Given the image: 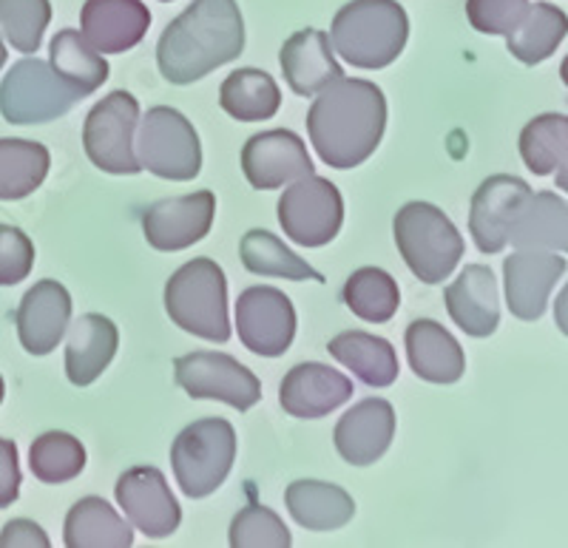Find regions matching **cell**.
I'll use <instances>...</instances> for the list:
<instances>
[{
    "mask_svg": "<svg viewBox=\"0 0 568 548\" xmlns=\"http://www.w3.org/2000/svg\"><path fill=\"white\" fill-rule=\"evenodd\" d=\"M387 129V98L369 80L329 83L307 111V134L329 169L347 171L367 162Z\"/></svg>",
    "mask_w": 568,
    "mask_h": 548,
    "instance_id": "1",
    "label": "cell"
},
{
    "mask_svg": "<svg viewBox=\"0 0 568 548\" xmlns=\"http://www.w3.org/2000/svg\"><path fill=\"white\" fill-rule=\"evenodd\" d=\"M245 52V20L236 0H194L171 20L160 43V74L174 85H191Z\"/></svg>",
    "mask_w": 568,
    "mask_h": 548,
    "instance_id": "2",
    "label": "cell"
},
{
    "mask_svg": "<svg viewBox=\"0 0 568 548\" xmlns=\"http://www.w3.org/2000/svg\"><path fill=\"white\" fill-rule=\"evenodd\" d=\"M409 18L395 0H349L333 18L329 43L358 69H387L404 52Z\"/></svg>",
    "mask_w": 568,
    "mask_h": 548,
    "instance_id": "3",
    "label": "cell"
},
{
    "mask_svg": "<svg viewBox=\"0 0 568 548\" xmlns=\"http://www.w3.org/2000/svg\"><path fill=\"white\" fill-rule=\"evenodd\" d=\"M165 309L171 322L205 342H227V278L213 258H194L165 284Z\"/></svg>",
    "mask_w": 568,
    "mask_h": 548,
    "instance_id": "4",
    "label": "cell"
},
{
    "mask_svg": "<svg viewBox=\"0 0 568 548\" xmlns=\"http://www.w3.org/2000/svg\"><path fill=\"white\" fill-rule=\"evenodd\" d=\"M395 245L424 284H440L464 256V236L440 207L407 202L395 213Z\"/></svg>",
    "mask_w": 568,
    "mask_h": 548,
    "instance_id": "5",
    "label": "cell"
},
{
    "mask_svg": "<svg viewBox=\"0 0 568 548\" xmlns=\"http://www.w3.org/2000/svg\"><path fill=\"white\" fill-rule=\"evenodd\" d=\"M236 460V433L225 418H202L185 426L171 446L176 484L191 500L213 495Z\"/></svg>",
    "mask_w": 568,
    "mask_h": 548,
    "instance_id": "6",
    "label": "cell"
},
{
    "mask_svg": "<svg viewBox=\"0 0 568 548\" xmlns=\"http://www.w3.org/2000/svg\"><path fill=\"white\" fill-rule=\"evenodd\" d=\"M78 100H83L80 91L65 83L52 63L38 58L14 63L0 83V114L12 125L52 123L69 114Z\"/></svg>",
    "mask_w": 568,
    "mask_h": 548,
    "instance_id": "7",
    "label": "cell"
},
{
    "mask_svg": "<svg viewBox=\"0 0 568 548\" xmlns=\"http://www.w3.org/2000/svg\"><path fill=\"white\" fill-rule=\"evenodd\" d=\"M136 160L160 180L185 182L202 171V145L187 116L171 105H156L136 131Z\"/></svg>",
    "mask_w": 568,
    "mask_h": 548,
    "instance_id": "8",
    "label": "cell"
},
{
    "mask_svg": "<svg viewBox=\"0 0 568 548\" xmlns=\"http://www.w3.org/2000/svg\"><path fill=\"white\" fill-rule=\"evenodd\" d=\"M140 123V103L129 91H111L89 111L83 125V149L105 174H140L134 136Z\"/></svg>",
    "mask_w": 568,
    "mask_h": 548,
    "instance_id": "9",
    "label": "cell"
},
{
    "mask_svg": "<svg viewBox=\"0 0 568 548\" xmlns=\"http://www.w3.org/2000/svg\"><path fill=\"white\" fill-rule=\"evenodd\" d=\"M278 222L296 245L324 247L342 231L344 200L324 176H298L278 200Z\"/></svg>",
    "mask_w": 568,
    "mask_h": 548,
    "instance_id": "10",
    "label": "cell"
},
{
    "mask_svg": "<svg viewBox=\"0 0 568 548\" xmlns=\"http://www.w3.org/2000/svg\"><path fill=\"white\" fill-rule=\"evenodd\" d=\"M174 375L176 384L191 398L222 400L240 413L256 407L258 398H262V384H258L256 375L225 353L196 349V353L182 355L174 364Z\"/></svg>",
    "mask_w": 568,
    "mask_h": 548,
    "instance_id": "11",
    "label": "cell"
},
{
    "mask_svg": "<svg viewBox=\"0 0 568 548\" xmlns=\"http://www.w3.org/2000/svg\"><path fill=\"white\" fill-rule=\"evenodd\" d=\"M236 333L251 353L278 358L296 336V309L276 287H247L236 302Z\"/></svg>",
    "mask_w": 568,
    "mask_h": 548,
    "instance_id": "12",
    "label": "cell"
},
{
    "mask_svg": "<svg viewBox=\"0 0 568 548\" xmlns=\"http://www.w3.org/2000/svg\"><path fill=\"white\" fill-rule=\"evenodd\" d=\"M114 497L123 506L125 517L151 540L171 537L180 529V504L171 495L165 475L154 466H134L123 471L114 486Z\"/></svg>",
    "mask_w": 568,
    "mask_h": 548,
    "instance_id": "13",
    "label": "cell"
},
{
    "mask_svg": "<svg viewBox=\"0 0 568 548\" xmlns=\"http://www.w3.org/2000/svg\"><path fill=\"white\" fill-rule=\"evenodd\" d=\"M216 213V196L196 191L174 200H160L142 213V231L154 251L174 253L205 240Z\"/></svg>",
    "mask_w": 568,
    "mask_h": 548,
    "instance_id": "14",
    "label": "cell"
},
{
    "mask_svg": "<svg viewBox=\"0 0 568 548\" xmlns=\"http://www.w3.org/2000/svg\"><path fill=\"white\" fill-rule=\"evenodd\" d=\"M529 194L531 187L517 176L497 174L480 182L469 207V231L480 253H500L509 245L511 222Z\"/></svg>",
    "mask_w": 568,
    "mask_h": 548,
    "instance_id": "15",
    "label": "cell"
},
{
    "mask_svg": "<svg viewBox=\"0 0 568 548\" xmlns=\"http://www.w3.org/2000/svg\"><path fill=\"white\" fill-rule=\"evenodd\" d=\"M242 171L256 191H273L284 182L313 174V160L302 136L287 129L253 134L242 149Z\"/></svg>",
    "mask_w": 568,
    "mask_h": 548,
    "instance_id": "16",
    "label": "cell"
},
{
    "mask_svg": "<svg viewBox=\"0 0 568 548\" xmlns=\"http://www.w3.org/2000/svg\"><path fill=\"white\" fill-rule=\"evenodd\" d=\"M566 273V262L546 247H520L504 262L506 302L511 316L537 322L549 302L551 287Z\"/></svg>",
    "mask_w": 568,
    "mask_h": 548,
    "instance_id": "17",
    "label": "cell"
},
{
    "mask_svg": "<svg viewBox=\"0 0 568 548\" xmlns=\"http://www.w3.org/2000/svg\"><path fill=\"white\" fill-rule=\"evenodd\" d=\"M353 398V380L327 364H298L282 378L278 404L287 415L316 420Z\"/></svg>",
    "mask_w": 568,
    "mask_h": 548,
    "instance_id": "18",
    "label": "cell"
},
{
    "mask_svg": "<svg viewBox=\"0 0 568 548\" xmlns=\"http://www.w3.org/2000/svg\"><path fill=\"white\" fill-rule=\"evenodd\" d=\"M151 27V12L142 0H85L80 29L100 54H123L134 49Z\"/></svg>",
    "mask_w": 568,
    "mask_h": 548,
    "instance_id": "19",
    "label": "cell"
},
{
    "mask_svg": "<svg viewBox=\"0 0 568 548\" xmlns=\"http://www.w3.org/2000/svg\"><path fill=\"white\" fill-rule=\"evenodd\" d=\"M71 318V296L63 284L43 278L23 296L18 307V338L29 355H49L65 336Z\"/></svg>",
    "mask_w": 568,
    "mask_h": 548,
    "instance_id": "20",
    "label": "cell"
},
{
    "mask_svg": "<svg viewBox=\"0 0 568 548\" xmlns=\"http://www.w3.org/2000/svg\"><path fill=\"white\" fill-rule=\"evenodd\" d=\"M278 63H282L284 80L298 98H313L329 83L344 78V69L333 58L329 34L318 32V29H302L284 40Z\"/></svg>",
    "mask_w": 568,
    "mask_h": 548,
    "instance_id": "21",
    "label": "cell"
},
{
    "mask_svg": "<svg viewBox=\"0 0 568 548\" xmlns=\"http://www.w3.org/2000/svg\"><path fill=\"white\" fill-rule=\"evenodd\" d=\"M453 322L471 338L491 336L500 324L497 278L489 267L466 265L460 276L444 291Z\"/></svg>",
    "mask_w": 568,
    "mask_h": 548,
    "instance_id": "22",
    "label": "cell"
},
{
    "mask_svg": "<svg viewBox=\"0 0 568 548\" xmlns=\"http://www.w3.org/2000/svg\"><path fill=\"white\" fill-rule=\"evenodd\" d=\"M395 409L384 398H367L349 409L336 426V449L347 464L369 466L389 449Z\"/></svg>",
    "mask_w": 568,
    "mask_h": 548,
    "instance_id": "23",
    "label": "cell"
},
{
    "mask_svg": "<svg viewBox=\"0 0 568 548\" xmlns=\"http://www.w3.org/2000/svg\"><path fill=\"white\" fill-rule=\"evenodd\" d=\"M120 347V329L111 318L100 313H89L74 322L65 344V375L74 387H89L116 355Z\"/></svg>",
    "mask_w": 568,
    "mask_h": 548,
    "instance_id": "24",
    "label": "cell"
},
{
    "mask_svg": "<svg viewBox=\"0 0 568 548\" xmlns=\"http://www.w3.org/2000/svg\"><path fill=\"white\" fill-rule=\"evenodd\" d=\"M407 358L413 373L429 384H455L464 375L466 358L453 333L433 318H418L407 327Z\"/></svg>",
    "mask_w": 568,
    "mask_h": 548,
    "instance_id": "25",
    "label": "cell"
},
{
    "mask_svg": "<svg viewBox=\"0 0 568 548\" xmlns=\"http://www.w3.org/2000/svg\"><path fill=\"white\" fill-rule=\"evenodd\" d=\"M284 504L298 526L311 531H336L355 515L353 497L342 486L322 480H296L284 491Z\"/></svg>",
    "mask_w": 568,
    "mask_h": 548,
    "instance_id": "26",
    "label": "cell"
},
{
    "mask_svg": "<svg viewBox=\"0 0 568 548\" xmlns=\"http://www.w3.org/2000/svg\"><path fill=\"white\" fill-rule=\"evenodd\" d=\"M509 242L515 247H546L568 253V202L551 191L529 194L511 222Z\"/></svg>",
    "mask_w": 568,
    "mask_h": 548,
    "instance_id": "27",
    "label": "cell"
},
{
    "mask_svg": "<svg viewBox=\"0 0 568 548\" xmlns=\"http://www.w3.org/2000/svg\"><path fill=\"white\" fill-rule=\"evenodd\" d=\"M63 542L69 548H129L134 531L103 497H83L65 515Z\"/></svg>",
    "mask_w": 568,
    "mask_h": 548,
    "instance_id": "28",
    "label": "cell"
},
{
    "mask_svg": "<svg viewBox=\"0 0 568 548\" xmlns=\"http://www.w3.org/2000/svg\"><path fill=\"white\" fill-rule=\"evenodd\" d=\"M327 349L367 387H389L398 378V355L387 338L369 336L362 329H347L342 336L329 338Z\"/></svg>",
    "mask_w": 568,
    "mask_h": 548,
    "instance_id": "29",
    "label": "cell"
},
{
    "mask_svg": "<svg viewBox=\"0 0 568 548\" xmlns=\"http://www.w3.org/2000/svg\"><path fill=\"white\" fill-rule=\"evenodd\" d=\"M568 34V18L551 3H535L526 9L524 20L506 34V45L520 63L537 65L557 52V45Z\"/></svg>",
    "mask_w": 568,
    "mask_h": 548,
    "instance_id": "30",
    "label": "cell"
},
{
    "mask_svg": "<svg viewBox=\"0 0 568 548\" xmlns=\"http://www.w3.org/2000/svg\"><path fill=\"white\" fill-rule=\"evenodd\" d=\"M220 105L240 123H258L276 114L282 105V91L267 71L240 69L222 83Z\"/></svg>",
    "mask_w": 568,
    "mask_h": 548,
    "instance_id": "31",
    "label": "cell"
},
{
    "mask_svg": "<svg viewBox=\"0 0 568 548\" xmlns=\"http://www.w3.org/2000/svg\"><path fill=\"white\" fill-rule=\"evenodd\" d=\"M52 156L40 142L0 140V202L27 200L43 185Z\"/></svg>",
    "mask_w": 568,
    "mask_h": 548,
    "instance_id": "32",
    "label": "cell"
},
{
    "mask_svg": "<svg viewBox=\"0 0 568 548\" xmlns=\"http://www.w3.org/2000/svg\"><path fill=\"white\" fill-rule=\"evenodd\" d=\"M52 69L69 85L80 91V98H89L109 80V63L103 54L74 29H63L52 40Z\"/></svg>",
    "mask_w": 568,
    "mask_h": 548,
    "instance_id": "33",
    "label": "cell"
},
{
    "mask_svg": "<svg viewBox=\"0 0 568 548\" xmlns=\"http://www.w3.org/2000/svg\"><path fill=\"white\" fill-rule=\"evenodd\" d=\"M240 253L245 271L256 273V276H278L291 278V282H304V278L324 282L322 273L313 271L291 247H284V242L273 236L271 231H247L240 245Z\"/></svg>",
    "mask_w": 568,
    "mask_h": 548,
    "instance_id": "34",
    "label": "cell"
},
{
    "mask_svg": "<svg viewBox=\"0 0 568 548\" xmlns=\"http://www.w3.org/2000/svg\"><path fill=\"white\" fill-rule=\"evenodd\" d=\"M344 304L364 322L387 324L398 313V284L382 267H362L344 284Z\"/></svg>",
    "mask_w": 568,
    "mask_h": 548,
    "instance_id": "35",
    "label": "cell"
},
{
    "mask_svg": "<svg viewBox=\"0 0 568 548\" xmlns=\"http://www.w3.org/2000/svg\"><path fill=\"white\" fill-rule=\"evenodd\" d=\"M568 154V116L540 114L520 134V156L526 169L537 176L555 174L562 156Z\"/></svg>",
    "mask_w": 568,
    "mask_h": 548,
    "instance_id": "36",
    "label": "cell"
},
{
    "mask_svg": "<svg viewBox=\"0 0 568 548\" xmlns=\"http://www.w3.org/2000/svg\"><path fill=\"white\" fill-rule=\"evenodd\" d=\"M29 466L43 484H65L85 469V449L69 433H43L32 440Z\"/></svg>",
    "mask_w": 568,
    "mask_h": 548,
    "instance_id": "37",
    "label": "cell"
},
{
    "mask_svg": "<svg viewBox=\"0 0 568 548\" xmlns=\"http://www.w3.org/2000/svg\"><path fill=\"white\" fill-rule=\"evenodd\" d=\"M49 20H52L49 0H0V27L18 52H38Z\"/></svg>",
    "mask_w": 568,
    "mask_h": 548,
    "instance_id": "38",
    "label": "cell"
},
{
    "mask_svg": "<svg viewBox=\"0 0 568 548\" xmlns=\"http://www.w3.org/2000/svg\"><path fill=\"white\" fill-rule=\"evenodd\" d=\"M231 546L233 548H287L291 546V531L278 520L276 511H271L267 506L251 504L233 517L231 522Z\"/></svg>",
    "mask_w": 568,
    "mask_h": 548,
    "instance_id": "39",
    "label": "cell"
},
{
    "mask_svg": "<svg viewBox=\"0 0 568 548\" xmlns=\"http://www.w3.org/2000/svg\"><path fill=\"white\" fill-rule=\"evenodd\" d=\"M526 9L529 0H466V18L484 34H509Z\"/></svg>",
    "mask_w": 568,
    "mask_h": 548,
    "instance_id": "40",
    "label": "cell"
},
{
    "mask_svg": "<svg viewBox=\"0 0 568 548\" xmlns=\"http://www.w3.org/2000/svg\"><path fill=\"white\" fill-rule=\"evenodd\" d=\"M34 267V245L20 227L0 225V287L20 284Z\"/></svg>",
    "mask_w": 568,
    "mask_h": 548,
    "instance_id": "41",
    "label": "cell"
},
{
    "mask_svg": "<svg viewBox=\"0 0 568 548\" xmlns=\"http://www.w3.org/2000/svg\"><path fill=\"white\" fill-rule=\"evenodd\" d=\"M20 495V464L14 440L0 438V509H7Z\"/></svg>",
    "mask_w": 568,
    "mask_h": 548,
    "instance_id": "42",
    "label": "cell"
},
{
    "mask_svg": "<svg viewBox=\"0 0 568 548\" xmlns=\"http://www.w3.org/2000/svg\"><path fill=\"white\" fill-rule=\"evenodd\" d=\"M49 535H45L40 526H34L32 520L20 517L3 526L0 531V548H49Z\"/></svg>",
    "mask_w": 568,
    "mask_h": 548,
    "instance_id": "43",
    "label": "cell"
},
{
    "mask_svg": "<svg viewBox=\"0 0 568 548\" xmlns=\"http://www.w3.org/2000/svg\"><path fill=\"white\" fill-rule=\"evenodd\" d=\"M555 322H557V327H560L562 333H566V336H568V284H566V287H562L560 296H557Z\"/></svg>",
    "mask_w": 568,
    "mask_h": 548,
    "instance_id": "44",
    "label": "cell"
},
{
    "mask_svg": "<svg viewBox=\"0 0 568 548\" xmlns=\"http://www.w3.org/2000/svg\"><path fill=\"white\" fill-rule=\"evenodd\" d=\"M555 176H557V187H562V191L568 194V154L562 156L560 165L555 169Z\"/></svg>",
    "mask_w": 568,
    "mask_h": 548,
    "instance_id": "45",
    "label": "cell"
},
{
    "mask_svg": "<svg viewBox=\"0 0 568 548\" xmlns=\"http://www.w3.org/2000/svg\"><path fill=\"white\" fill-rule=\"evenodd\" d=\"M7 45H3V38H0V69H3V65H7Z\"/></svg>",
    "mask_w": 568,
    "mask_h": 548,
    "instance_id": "46",
    "label": "cell"
},
{
    "mask_svg": "<svg viewBox=\"0 0 568 548\" xmlns=\"http://www.w3.org/2000/svg\"><path fill=\"white\" fill-rule=\"evenodd\" d=\"M560 78H562V83L568 85V58L562 60V65H560Z\"/></svg>",
    "mask_w": 568,
    "mask_h": 548,
    "instance_id": "47",
    "label": "cell"
},
{
    "mask_svg": "<svg viewBox=\"0 0 568 548\" xmlns=\"http://www.w3.org/2000/svg\"><path fill=\"white\" fill-rule=\"evenodd\" d=\"M0 400H3V378H0Z\"/></svg>",
    "mask_w": 568,
    "mask_h": 548,
    "instance_id": "48",
    "label": "cell"
},
{
    "mask_svg": "<svg viewBox=\"0 0 568 548\" xmlns=\"http://www.w3.org/2000/svg\"><path fill=\"white\" fill-rule=\"evenodd\" d=\"M162 3H171V0H162Z\"/></svg>",
    "mask_w": 568,
    "mask_h": 548,
    "instance_id": "49",
    "label": "cell"
}]
</instances>
